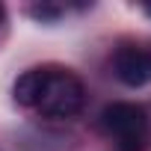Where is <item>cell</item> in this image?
<instances>
[{
  "instance_id": "cell-4",
  "label": "cell",
  "mask_w": 151,
  "mask_h": 151,
  "mask_svg": "<svg viewBox=\"0 0 151 151\" xmlns=\"http://www.w3.org/2000/svg\"><path fill=\"white\" fill-rule=\"evenodd\" d=\"M47 77H50V68H30V71H24L15 80V86H12L15 104L18 107H39V101L45 95V86H47Z\"/></svg>"
},
{
  "instance_id": "cell-2",
  "label": "cell",
  "mask_w": 151,
  "mask_h": 151,
  "mask_svg": "<svg viewBox=\"0 0 151 151\" xmlns=\"http://www.w3.org/2000/svg\"><path fill=\"white\" fill-rule=\"evenodd\" d=\"M83 83L74 77L71 71H62V68H50V77H47V86H45V95L39 101V110L50 119H71L77 116L80 107H83Z\"/></svg>"
},
{
  "instance_id": "cell-1",
  "label": "cell",
  "mask_w": 151,
  "mask_h": 151,
  "mask_svg": "<svg viewBox=\"0 0 151 151\" xmlns=\"http://www.w3.org/2000/svg\"><path fill=\"white\" fill-rule=\"evenodd\" d=\"M101 124L116 139L119 151H151V122L139 104H107L101 113Z\"/></svg>"
},
{
  "instance_id": "cell-5",
  "label": "cell",
  "mask_w": 151,
  "mask_h": 151,
  "mask_svg": "<svg viewBox=\"0 0 151 151\" xmlns=\"http://www.w3.org/2000/svg\"><path fill=\"white\" fill-rule=\"evenodd\" d=\"M30 15H33V18H39V21H56V18L62 15V9H59V6H53V3H42V6H33V9H30Z\"/></svg>"
},
{
  "instance_id": "cell-7",
  "label": "cell",
  "mask_w": 151,
  "mask_h": 151,
  "mask_svg": "<svg viewBox=\"0 0 151 151\" xmlns=\"http://www.w3.org/2000/svg\"><path fill=\"white\" fill-rule=\"evenodd\" d=\"M0 18H3V6H0Z\"/></svg>"
},
{
  "instance_id": "cell-6",
  "label": "cell",
  "mask_w": 151,
  "mask_h": 151,
  "mask_svg": "<svg viewBox=\"0 0 151 151\" xmlns=\"http://www.w3.org/2000/svg\"><path fill=\"white\" fill-rule=\"evenodd\" d=\"M142 9H145V12H148V15H151V3H145V6H142Z\"/></svg>"
},
{
  "instance_id": "cell-3",
  "label": "cell",
  "mask_w": 151,
  "mask_h": 151,
  "mask_svg": "<svg viewBox=\"0 0 151 151\" xmlns=\"http://www.w3.org/2000/svg\"><path fill=\"white\" fill-rule=\"evenodd\" d=\"M113 71L130 89L151 83V50L148 47H136V45L119 47L116 56H113Z\"/></svg>"
}]
</instances>
